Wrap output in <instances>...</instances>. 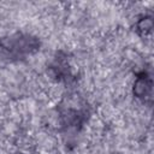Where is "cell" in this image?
I'll list each match as a JSON object with an SVG mask.
<instances>
[{
    "label": "cell",
    "mask_w": 154,
    "mask_h": 154,
    "mask_svg": "<svg viewBox=\"0 0 154 154\" xmlns=\"http://www.w3.org/2000/svg\"><path fill=\"white\" fill-rule=\"evenodd\" d=\"M134 93L136 97L146 102L147 99H152V77L147 72H142L137 76L134 83Z\"/></svg>",
    "instance_id": "3957f363"
},
{
    "label": "cell",
    "mask_w": 154,
    "mask_h": 154,
    "mask_svg": "<svg viewBox=\"0 0 154 154\" xmlns=\"http://www.w3.org/2000/svg\"><path fill=\"white\" fill-rule=\"evenodd\" d=\"M136 28H137V31L141 32L142 35H146L148 32H150L152 28H153V22H152V17H142L137 24H136Z\"/></svg>",
    "instance_id": "5b68a950"
},
{
    "label": "cell",
    "mask_w": 154,
    "mask_h": 154,
    "mask_svg": "<svg viewBox=\"0 0 154 154\" xmlns=\"http://www.w3.org/2000/svg\"><path fill=\"white\" fill-rule=\"evenodd\" d=\"M49 71L53 73V77H55L58 81H67L71 78L70 66L63 58H57L51 65Z\"/></svg>",
    "instance_id": "277c9868"
},
{
    "label": "cell",
    "mask_w": 154,
    "mask_h": 154,
    "mask_svg": "<svg viewBox=\"0 0 154 154\" xmlns=\"http://www.w3.org/2000/svg\"><path fill=\"white\" fill-rule=\"evenodd\" d=\"M40 47L36 37L28 34H14L0 41V51L8 59H22L35 53Z\"/></svg>",
    "instance_id": "6da1fadb"
},
{
    "label": "cell",
    "mask_w": 154,
    "mask_h": 154,
    "mask_svg": "<svg viewBox=\"0 0 154 154\" xmlns=\"http://www.w3.org/2000/svg\"><path fill=\"white\" fill-rule=\"evenodd\" d=\"M70 103L71 105L64 107L60 113L61 124L63 126L67 128V130H78L87 118V109L84 106H77L72 102Z\"/></svg>",
    "instance_id": "7a4b0ae2"
}]
</instances>
